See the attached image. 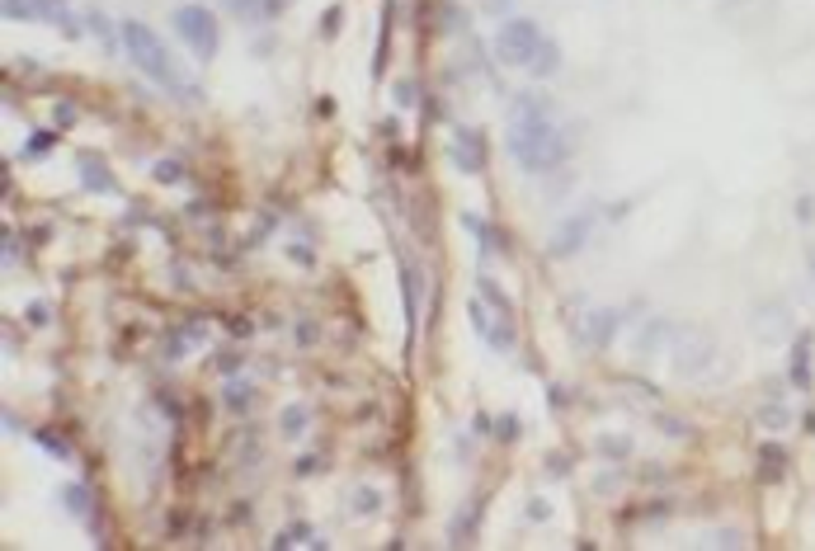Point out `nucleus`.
Listing matches in <instances>:
<instances>
[{
	"label": "nucleus",
	"instance_id": "1",
	"mask_svg": "<svg viewBox=\"0 0 815 551\" xmlns=\"http://www.w3.org/2000/svg\"><path fill=\"white\" fill-rule=\"evenodd\" d=\"M509 156L523 165L528 175H552L565 165L571 146H565L561 127L552 123V99L538 90L514 95L509 104Z\"/></svg>",
	"mask_w": 815,
	"mask_h": 551
},
{
	"label": "nucleus",
	"instance_id": "2",
	"mask_svg": "<svg viewBox=\"0 0 815 551\" xmlns=\"http://www.w3.org/2000/svg\"><path fill=\"white\" fill-rule=\"evenodd\" d=\"M119 38H123V47H128L132 66H137L146 80H156L161 90H170V95H179V99H198V86H189V76L179 71V62L170 57V47L156 38V29H146L142 20H123V24H119Z\"/></svg>",
	"mask_w": 815,
	"mask_h": 551
},
{
	"label": "nucleus",
	"instance_id": "3",
	"mask_svg": "<svg viewBox=\"0 0 815 551\" xmlns=\"http://www.w3.org/2000/svg\"><path fill=\"white\" fill-rule=\"evenodd\" d=\"M170 29L189 43V53H193L198 62H212V57H218L222 33H218V20H212L208 5H179V10L170 14Z\"/></svg>",
	"mask_w": 815,
	"mask_h": 551
},
{
	"label": "nucleus",
	"instance_id": "4",
	"mask_svg": "<svg viewBox=\"0 0 815 551\" xmlns=\"http://www.w3.org/2000/svg\"><path fill=\"white\" fill-rule=\"evenodd\" d=\"M542 43H547L542 24H538V20H523V14L505 20L500 33H495V53H500V62H505V66H523V71L533 66V57H538Z\"/></svg>",
	"mask_w": 815,
	"mask_h": 551
},
{
	"label": "nucleus",
	"instance_id": "5",
	"mask_svg": "<svg viewBox=\"0 0 815 551\" xmlns=\"http://www.w3.org/2000/svg\"><path fill=\"white\" fill-rule=\"evenodd\" d=\"M721 358V349H717V340L707 335V330H684V335L674 340V354H670V367H674V377H684V382H697L707 373L712 363Z\"/></svg>",
	"mask_w": 815,
	"mask_h": 551
},
{
	"label": "nucleus",
	"instance_id": "6",
	"mask_svg": "<svg viewBox=\"0 0 815 551\" xmlns=\"http://www.w3.org/2000/svg\"><path fill=\"white\" fill-rule=\"evenodd\" d=\"M467 321H472L476 335L495 349V354H509V349H514V321H505L500 311H490L481 292H476V297H467Z\"/></svg>",
	"mask_w": 815,
	"mask_h": 551
},
{
	"label": "nucleus",
	"instance_id": "7",
	"mask_svg": "<svg viewBox=\"0 0 815 551\" xmlns=\"http://www.w3.org/2000/svg\"><path fill=\"white\" fill-rule=\"evenodd\" d=\"M589 231H594V212H571V217H561L556 231H552V241H547V255H552V259L580 255V250L589 245Z\"/></svg>",
	"mask_w": 815,
	"mask_h": 551
},
{
	"label": "nucleus",
	"instance_id": "8",
	"mask_svg": "<svg viewBox=\"0 0 815 551\" xmlns=\"http://www.w3.org/2000/svg\"><path fill=\"white\" fill-rule=\"evenodd\" d=\"M396 278H401V302H406V325L410 335L420 330V297H424V278L415 269L410 255H396Z\"/></svg>",
	"mask_w": 815,
	"mask_h": 551
},
{
	"label": "nucleus",
	"instance_id": "9",
	"mask_svg": "<svg viewBox=\"0 0 815 551\" xmlns=\"http://www.w3.org/2000/svg\"><path fill=\"white\" fill-rule=\"evenodd\" d=\"M618 330H622V311L618 307H594L585 316V325H580V340L594 344V349H604V344H613Z\"/></svg>",
	"mask_w": 815,
	"mask_h": 551
},
{
	"label": "nucleus",
	"instance_id": "10",
	"mask_svg": "<svg viewBox=\"0 0 815 551\" xmlns=\"http://www.w3.org/2000/svg\"><path fill=\"white\" fill-rule=\"evenodd\" d=\"M453 165L462 175H476L481 165H486V146H481V132L472 127H457L453 132Z\"/></svg>",
	"mask_w": 815,
	"mask_h": 551
},
{
	"label": "nucleus",
	"instance_id": "11",
	"mask_svg": "<svg viewBox=\"0 0 815 551\" xmlns=\"http://www.w3.org/2000/svg\"><path fill=\"white\" fill-rule=\"evenodd\" d=\"M208 340V325L203 321H189V325H179V330H170V335H165V358H185V354H193L198 344Z\"/></svg>",
	"mask_w": 815,
	"mask_h": 551
},
{
	"label": "nucleus",
	"instance_id": "12",
	"mask_svg": "<svg viewBox=\"0 0 815 551\" xmlns=\"http://www.w3.org/2000/svg\"><path fill=\"white\" fill-rule=\"evenodd\" d=\"M349 514H354V519H377L382 509H387V495H382L377 486H368V481H358L354 490H349Z\"/></svg>",
	"mask_w": 815,
	"mask_h": 551
},
{
	"label": "nucleus",
	"instance_id": "13",
	"mask_svg": "<svg viewBox=\"0 0 815 551\" xmlns=\"http://www.w3.org/2000/svg\"><path fill=\"white\" fill-rule=\"evenodd\" d=\"M80 189L86 193H119V184H113V170L104 160H95V156H80Z\"/></svg>",
	"mask_w": 815,
	"mask_h": 551
},
{
	"label": "nucleus",
	"instance_id": "14",
	"mask_svg": "<svg viewBox=\"0 0 815 551\" xmlns=\"http://www.w3.org/2000/svg\"><path fill=\"white\" fill-rule=\"evenodd\" d=\"M783 466H787L783 443H763L759 448V486H778V481H783Z\"/></svg>",
	"mask_w": 815,
	"mask_h": 551
},
{
	"label": "nucleus",
	"instance_id": "15",
	"mask_svg": "<svg viewBox=\"0 0 815 551\" xmlns=\"http://www.w3.org/2000/svg\"><path fill=\"white\" fill-rule=\"evenodd\" d=\"M274 547H278V551H283V547H325V538H316V532H311V523H302V519H297V523H288V528L278 532V538H274Z\"/></svg>",
	"mask_w": 815,
	"mask_h": 551
},
{
	"label": "nucleus",
	"instance_id": "16",
	"mask_svg": "<svg viewBox=\"0 0 815 551\" xmlns=\"http://www.w3.org/2000/svg\"><path fill=\"white\" fill-rule=\"evenodd\" d=\"M476 292L486 297V307H490V311H500L505 321H514V307H509V297H505V288H500V283H495L490 274H481V278H476Z\"/></svg>",
	"mask_w": 815,
	"mask_h": 551
},
{
	"label": "nucleus",
	"instance_id": "17",
	"mask_svg": "<svg viewBox=\"0 0 815 551\" xmlns=\"http://www.w3.org/2000/svg\"><path fill=\"white\" fill-rule=\"evenodd\" d=\"M754 420H759L763 429H769V433H783V429L792 424V406H783V400H763Z\"/></svg>",
	"mask_w": 815,
	"mask_h": 551
},
{
	"label": "nucleus",
	"instance_id": "18",
	"mask_svg": "<svg viewBox=\"0 0 815 551\" xmlns=\"http://www.w3.org/2000/svg\"><path fill=\"white\" fill-rule=\"evenodd\" d=\"M792 387H811V335L792 344Z\"/></svg>",
	"mask_w": 815,
	"mask_h": 551
},
{
	"label": "nucleus",
	"instance_id": "19",
	"mask_svg": "<svg viewBox=\"0 0 815 551\" xmlns=\"http://www.w3.org/2000/svg\"><path fill=\"white\" fill-rule=\"evenodd\" d=\"M787 321H792V311H787V307H778V302L759 307V335H763V340L783 335V325H787Z\"/></svg>",
	"mask_w": 815,
	"mask_h": 551
},
{
	"label": "nucleus",
	"instance_id": "20",
	"mask_svg": "<svg viewBox=\"0 0 815 551\" xmlns=\"http://www.w3.org/2000/svg\"><path fill=\"white\" fill-rule=\"evenodd\" d=\"M528 71H533L538 80H547V76H556V71H561V47H556L552 38H547V43L538 47V57H533V66H528Z\"/></svg>",
	"mask_w": 815,
	"mask_h": 551
},
{
	"label": "nucleus",
	"instance_id": "21",
	"mask_svg": "<svg viewBox=\"0 0 815 551\" xmlns=\"http://www.w3.org/2000/svg\"><path fill=\"white\" fill-rule=\"evenodd\" d=\"M62 505H66V509H71V514H76V519H90V514H95V505H90V490H86V486H80V481H71V486H66V490H62Z\"/></svg>",
	"mask_w": 815,
	"mask_h": 551
},
{
	"label": "nucleus",
	"instance_id": "22",
	"mask_svg": "<svg viewBox=\"0 0 815 551\" xmlns=\"http://www.w3.org/2000/svg\"><path fill=\"white\" fill-rule=\"evenodd\" d=\"M307 424H311V415H307V406H288L278 415V429L288 433V439H302L307 433Z\"/></svg>",
	"mask_w": 815,
	"mask_h": 551
},
{
	"label": "nucleus",
	"instance_id": "23",
	"mask_svg": "<svg viewBox=\"0 0 815 551\" xmlns=\"http://www.w3.org/2000/svg\"><path fill=\"white\" fill-rule=\"evenodd\" d=\"M598 457L627 462V457H631V439H622V433H604V439H598Z\"/></svg>",
	"mask_w": 815,
	"mask_h": 551
},
{
	"label": "nucleus",
	"instance_id": "24",
	"mask_svg": "<svg viewBox=\"0 0 815 551\" xmlns=\"http://www.w3.org/2000/svg\"><path fill=\"white\" fill-rule=\"evenodd\" d=\"M462 226L476 236V245H481V255H490L495 250V236H490V226H486V217H476V212H462Z\"/></svg>",
	"mask_w": 815,
	"mask_h": 551
},
{
	"label": "nucleus",
	"instance_id": "25",
	"mask_svg": "<svg viewBox=\"0 0 815 551\" xmlns=\"http://www.w3.org/2000/svg\"><path fill=\"white\" fill-rule=\"evenodd\" d=\"M38 443H43V453H47V457H62V462L71 457V443H66L62 433H53V429H38Z\"/></svg>",
	"mask_w": 815,
	"mask_h": 551
},
{
	"label": "nucleus",
	"instance_id": "26",
	"mask_svg": "<svg viewBox=\"0 0 815 551\" xmlns=\"http://www.w3.org/2000/svg\"><path fill=\"white\" fill-rule=\"evenodd\" d=\"M53 146H57V132H47V127H43V132H33V137H29L24 156H29V160H38V156H47V152H53Z\"/></svg>",
	"mask_w": 815,
	"mask_h": 551
},
{
	"label": "nucleus",
	"instance_id": "27",
	"mask_svg": "<svg viewBox=\"0 0 815 551\" xmlns=\"http://www.w3.org/2000/svg\"><path fill=\"white\" fill-rule=\"evenodd\" d=\"M251 400H255V391H251V387H241V382H231V387H226V406L236 410V415L251 410Z\"/></svg>",
	"mask_w": 815,
	"mask_h": 551
},
{
	"label": "nucleus",
	"instance_id": "28",
	"mask_svg": "<svg viewBox=\"0 0 815 551\" xmlns=\"http://www.w3.org/2000/svg\"><path fill=\"white\" fill-rule=\"evenodd\" d=\"M5 20H38L33 0H5Z\"/></svg>",
	"mask_w": 815,
	"mask_h": 551
},
{
	"label": "nucleus",
	"instance_id": "29",
	"mask_svg": "<svg viewBox=\"0 0 815 551\" xmlns=\"http://www.w3.org/2000/svg\"><path fill=\"white\" fill-rule=\"evenodd\" d=\"M472 523H476V519H472V509H462V514H457V523L448 528V538H453V542H467V538H472Z\"/></svg>",
	"mask_w": 815,
	"mask_h": 551
},
{
	"label": "nucleus",
	"instance_id": "30",
	"mask_svg": "<svg viewBox=\"0 0 815 551\" xmlns=\"http://www.w3.org/2000/svg\"><path fill=\"white\" fill-rule=\"evenodd\" d=\"M156 179L161 184H179V179H185V165H179V160H161L156 165Z\"/></svg>",
	"mask_w": 815,
	"mask_h": 551
},
{
	"label": "nucleus",
	"instance_id": "31",
	"mask_svg": "<svg viewBox=\"0 0 815 551\" xmlns=\"http://www.w3.org/2000/svg\"><path fill=\"white\" fill-rule=\"evenodd\" d=\"M288 259L297 264V269H311V264H316V255H311V245H302V241H292V245H288Z\"/></svg>",
	"mask_w": 815,
	"mask_h": 551
},
{
	"label": "nucleus",
	"instance_id": "32",
	"mask_svg": "<svg viewBox=\"0 0 815 551\" xmlns=\"http://www.w3.org/2000/svg\"><path fill=\"white\" fill-rule=\"evenodd\" d=\"M660 330H670V325H664V321H651V325H646V335L637 340V349H641V354H651V349L660 344Z\"/></svg>",
	"mask_w": 815,
	"mask_h": 551
},
{
	"label": "nucleus",
	"instance_id": "33",
	"mask_svg": "<svg viewBox=\"0 0 815 551\" xmlns=\"http://www.w3.org/2000/svg\"><path fill=\"white\" fill-rule=\"evenodd\" d=\"M391 99H396L401 109H410V104H415V80H396V86H391Z\"/></svg>",
	"mask_w": 815,
	"mask_h": 551
},
{
	"label": "nucleus",
	"instance_id": "34",
	"mask_svg": "<svg viewBox=\"0 0 815 551\" xmlns=\"http://www.w3.org/2000/svg\"><path fill=\"white\" fill-rule=\"evenodd\" d=\"M523 514H528V523H547L552 519V505H547V499H528Z\"/></svg>",
	"mask_w": 815,
	"mask_h": 551
},
{
	"label": "nucleus",
	"instance_id": "35",
	"mask_svg": "<svg viewBox=\"0 0 815 551\" xmlns=\"http://www.w3.org/2000/svg\"><path fill=\"white\" fill-rule=\"evenodd\" d=\"M231 10L241 14V20H259V0H226Z\"/></svg>",
	"mask_w": 815,
	"mask_h": 551
},
{
	"label": "nucleus",
	"instance_id": "36",
	"mask_svg": "<svg viewBox=\"0 0 815 551\" xmlns=\"http://www.w3.org/2000/svg\"><path fill=\"white\" fill-rule=\"evenodd\" d=\"M717 542H721V547H745L750 538H745L740 528H721V532H717Z\"/></svg>",
	"mask_w": 815,
	"mask_h": 551
},
{
	"label": "nucleus",
	"instance_id": "37",
	"mask_svg": "<svg viewBox=\"0 0 815 551\" xmlns=\"http://www.w3.org/2000/svg\"><path fill=\"white\" fill-rule=\"evenodd\" d=\"M321 33H325V38H335V33H340V10L321 14Z\"/></svg>",
	"mask_w": 815,
	"mask_h": 551
},
{
	"label": "nucleus",
	"instance_id": "38",
	"mask_svg": "<svg viewBox=\"0 0 815 551\" xmlns=\"http://www.w3.org/2000/svg\"><path fill=\"white\" fill-rule=\"evenodd\" d=\"M500 439H519V420H514V415L500 420Z\"/></svg>",
	"mask_w": 815,
	"mask_h": 551
},
{
	"label": "nucleus",
	"instance_id": "39",
	"mask_svg": "<svg viewBox=\"0 0 815 551\" xmlns=\"http://www.w3.org/2000/svg\"><path fill=\"white\" fill-rule=\"evenodd\" d=\"M811 212H815V208H811V198H796V222H815Z\"/></svg>",
	"mask_w": 815,
	"mask_h": 551
},
{
	"label": "nucleus",
	"instance_id": "40",
	"mask_svg": "<svg viewBox=\"0 0 815 551\" xmlns=\"http://www.w3.org/2000/svg\"><path fill=\"white\" fill-rule=\"evenodd\" d=\"M57 123L71 127V123H76V109H71V104H57Z\"/></svg>",
	"mask_w": 815,
	"mask_h": 551
},
{
	"label": "nucleus",
	"instance_id": "41",
	"mask_svg": "<svg viewBox=\"0 0 815 551\" xmlns=\"http://www.w3.org/2000/svg\"><path fill=\"white\" fill-rule=\"evenodd\" d=\"M311 340H316V325L302 321V325H297V344H311Z\"/></svg>",
	"mask_w": 815,
	"mask_h": 551
},
{
	"label": "nucleus",
	"instance_id": "42",
	"mask_svg": "<svg viewBox=\"0 0 815 551\" xmlns=\"http://www.w3.org/2000/svg\"><path fill=\"white\" fill-rule=\"evenodd\" d=\"M655 424H660V429H670V433H688L679 420H670V415H655Z\"/></svg>",
	"mask_w": 815,
	"mask_h": 551
},
{
	"label": "nucleus",
	"instance_id": "43",
	"mask_svg": "<svg viewBox=\"0 0 815 551\" xmlns=\"http://www.w3.org/2000/svg\"><path fill=\"white\" fill-rule=\"evenodd\" d=\"M806 274H811V283H815V245L806 250Z\"/></svg>",
	"mask_w": 815,
	"mask_h": 551
}]
</instances>
